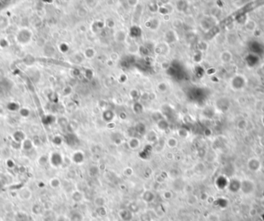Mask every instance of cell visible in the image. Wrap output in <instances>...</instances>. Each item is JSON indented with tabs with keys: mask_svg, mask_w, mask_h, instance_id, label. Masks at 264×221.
Listing matches in <instances>:
<instances>
[{
	"mask_svg": "<svg viewBox=\"0 0 264 221\" xmlns=\"http://www.w3.org/2000/svg\"><path fill=\"white\" fill-rule=\"evenodd\" d=\"M20 196L22 199H25V200L30 199L32 196L31 190L27 188H23L20 191Z\"/></svg>",
	"mask_w": 264,
	"mask_h": 221,
	"instance_id": "6da1fadb",
	"label": "cell"
},
{
	"mask_svg": "<svg viewBox=\"0 0 264 221\" xmlns=\"http://www.w3.org/2000/svg\"><path fill=\"white\" fill-rule=\"evenodd\" d=\"M13 137H14V139H15L16 142H23L25 140V134L22 132H16Z\"/></svg>",
	"mask_w": 264,
	"mask_h": 221,
	"instance_id": "7a4b0ae2",
	"label": "cell"
},
{
	"mask_svg": "<svg viewBox=\"0 0 264 221\" xmlns=\"http://www.w3.org/2000/svg\"><path fill=\"white\" fill-rule=\"evenodd\" d=\"M22 146H23V149H26V150H29L32 148V142L30 140H24L23 142H22Z\"/></svg>",
	"mask_w": 264,
	"mask_h": 221,
	"instance_id": "3957f363",
	"label": "cell"
},
{
	"mask_svg": "<svg viewBox=\"0 0 264 221\" xmlns=\"http://www.w3.org/2000/svg\"><path fill=\"white\" fill-rule=\"evenodd\" d=\"M32 211L35 214H40L42 212V206L38 205V204H36L32 207Z\"/></svg>",
	"mask_w": 264,
	"mask_h": 221,
	"instance_id": "277c9868",
	"label": "cell"
},
{
	"mask_svg": "<svg viewBox=\"0 0 264 221\" xmlns=\"http://www.w3.org/2000/svg\"><path fill=\"white\" fill-rule=\"evenodd\" d=\"M26 216H27L25 214H17V216H16V221H20V220H22V221H26L23 220V217H26Z\"/></svg>",
	"mask_w": 264,
	"mask_h": 221,
	"instance_id": "5b68a950",
	"label": "cell"
}]
</instances>
